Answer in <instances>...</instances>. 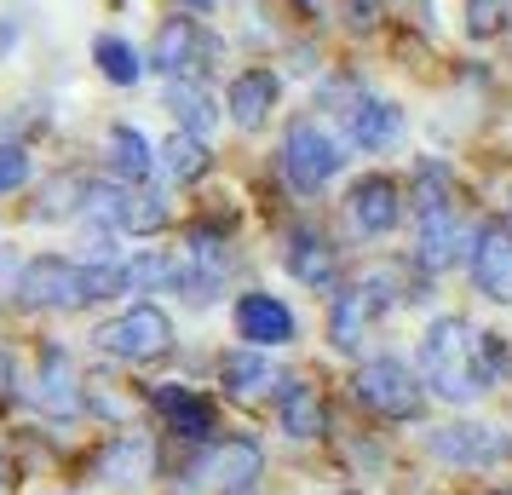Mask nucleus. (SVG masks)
I'll list each match as a JSON object with an SVG mask.
<instances>
[{"mask_svg":"<svg viewBox=\"0 0 512 495\" xmlns=\"http://www.w3.org/2000/svg\"><path fill=\"white\" fill-rule=\"evenodd\" d=\"M6 484H12V467H6V455H0V495H6Z\"/></svg>","mask_w":512,"mask_h":495,"instance_id":"c85d7f7f","label":"nucleus"},{"mask_svg":"<svg viewBox=\"0 0 512 495\" xmlns=\"http://www.w3.org/2000/svg\"><path fill=\"white\" fill-rule=\"evenodd\" d=\"M415 260L426 271H449V265L466 254V231H461V213H455V196H449V173L438 162H426L415 173Z\"/></svg>","mask_w":512,"mask_h":495,"instance_id":"7ed1b4c3","label":"nucleus"},{"mask_svg":"<svg viewBox=\"0 0 512 495\" xmlns=\"http://www.w3.org/2000/svg\"><path fill=\"white\" fill-rule=\"evenodd\" d=\"M202 472L213 478L219 495H254L259 478H265V455H259V444H248V438H225V444H213Z\"/></svg>","mask_w":512,"mask_h":495,"instance_id":"4468645a","label":"nucleus"},{"mask_svg":"<svg viewBox=\"0 0 512 495\" xmlns=\"http://www.w3.org/2000/svg\"><path fill=\"white\" fill-rule=\"evenodd\" d=\"M225 271H231V254H225V242L213 231H190L185 236V254L173 260V288L185 294L190 306H208L219 283H225Z\"/></svg>","mask_w":512,"mask_h":495,"instance_id":"9d476101","label":"nucleus"},{"mask_svg":"<svg viewBox=\"0 0 512 495\" xmlns=\"http://www.w3.org/2000/svg\"><path fill=\"white\" fill-rule=\"evenodd\" d=\"M104 156H110V173H116L121 185H144L150 173H156V156H150V139H144L133 121H116L110 133H104Z\"/></svg>","mask_w":512,"mask_h":495,"instance_id":"aec40b11","label":"nucleus"},{"mask_svg":"<svg viewBox=\"0 0 512 495\" xmlns=\"http://www.w3.org/2000/svg\"><path fill=\"white\" fill-rule=\"evenodd\" d=\"M397 133H403V110H397L392 98H374V93H357L346 110V139L363 144V150H386V144H397Z\"/></svg>","mask_w":512,"mask_h":495,"instance_id":"dca6fc26","label":"nucleus"},{"mask_svg":"<svg viewBox=\"0 0 512 495\" xmlns=\"http://www.w3.org/2000/svg\"><path fill=\"white\" fill-rule=\"evenodd\" d=\"M392 277H363V283H346L334 294V306H328V340L340 346V352H357L369 329L380 323V311L392 306Z\"/></svg>","mask_w":512,"mask_h":495,"instance_id":"0eeeda50","label":"nucleus"},{"mask_svg":"<svg viewBox=\"0 0 512 495\" xmlns=\"http://www.w3.org/2000/svg\"><path fill=\"white\" fill-rule=\"evenodd\" d=\"M29 185V156L18 144H0V196L6 190H24Z\"/></svg>","mask_w":512,"mask_h":495,"instance_id":"bb28decb","label":"nucleus"},{"mask_svg":"<svg viewBox=\"0 0 512 495\" xmlns=\"http://www.w3.org/2000/svg\"><path fill=\"white\" fill-rule=\"evenodd\" d=\"M426 380L409 375L397 357H374V363H363L357 369V380H351V398L363 403L369 415H380V421H409V415H420V392Z\"/></svg>","mask_w":512,"mask_h":495,"instance_id":"423d86ee","label":"nucleus"},{"mask_svg":"<svg viewBox=\"0 0 512 495\" xmlns=\"http://www.w3.org/2000/svg\"><path fill=\"white\" fill-rule=\"evenodd\" d=\"M426 449L438 455L443 467H501V461H512V438L507 432H495V426H472V421H455V426L426 432Z\"/></svg>","mask_w":512,"mask_h":495,"instance_id":"6e6552de","label":"nucleus"},{"mask_svg":"<svg viewBox=\"0 0 512 495\" xmlns=\"http://www.w3.org/2000/svg\"><path fill=\"white\" fill-rule=\"evenodd\" d=\"M277 75L271 70H242L231 81V121L242 133H259L265 121H271V104H277Z\"/></svg>","mask_w":512,"mask_h":495,"instance_id":"6ab92c4d","label":"nucleus"},{"mask_svg":"<svg viewBox=\"0 0 512 495\" xmlns=\"http://www.w3.org/2000/svg\"><path fill=\"white\" fill-rule=\"evenodd\" d=\"M150 403H156V415H162L179 438H213V403L202 398V392H190V386H179V380H167V386H156L150 392Z\"/></svg>","mask_w":512,"mask_h":495,"instance_id":"f3484780","label":"nucleus"},{"mask_svg":"<svg viewBox=\"0 0 512 495\" xmlns=\"http://www.w3.org/2000/svg\"><path fill=\"white\" fill-rule=\"evenodd\" d=\"M93 346L116 363H156V357L173 346V317L162 306H127L121 317L98 323Z\"/></svg>","mask_w":512,"mask_h":495,"instance_id":"39448f33","label":"nucleus"},{"mask_svg":"<svg viewBox=\"0 0 512 495\" xmlns=\"http://www.w3.org/2000/svg\"><path fill=\"white\" fill-rule=\"evenodd\" d=\"M179 6H196V12H202V6H213V0H179Z\"/></svg>","mask_w":512,"mask_h":495,"instance_id":"c756f323","label":"nucleus"},{"mask_svg":"<svg viewBox=\"0 0 512 495\" xmlns=\"http://www.w3.org/2000/svg\"><path fill=\"white\" fill-rule=\"evenodd\" d=\"M162 167H167V179L190 185V179L208 173V144L196 139V133H173V139L162 144Z\"/></svg>","mask_w":512,"mask_h":495,"instance_id":"a878e982","label":"nucleus"},{"mask_svg":"<svg viewBox=\"0 0 512 495\" xmlns=\"http://www.w3.org/2000/svg\"><path fill=\"white\" fill-rule=\"evenodd\" d=\"M507 369H512L507 340L489 329H472L466 317H438L420 340V380L443 403H478Z\"/></svg>","mask_w":512,"mask_h":495,"instance_id":"f257e3e1","label":"nucleus"},{"mask_svg":"<svg viewBox=\"0 0 512 495\" xmlns=\"http://www.w3.org/2000/svg\"><path fill=\"white\" fill-rule=\"evenodd\" d=\"M282 265L294 271V283L328 288V283H334V265H340V254H334V242H328L317 225H294V231H288V248H282Z\"/></svg>","mask_w":512,"mask_h":495,"instance_id":"2eb2a0df","label":"nucleus"},{"mask_svg":"<svg viewBox=\"0 0 512 495\" xmlns=\"http://www.w3.org/2000/svg\"><path fill=\"white\" fill-rule=\"evenodd\" d=\"M346 495H357V490H346Z\"/></svg>","mask_w":512,"mask_h":495,"instance_id":"7c9ffc66","label":"nucleus"},{"mask_svg":"<svg viewBox=\"0 0 512 495\" xmlns=\"http://www.w3.org/2000/svg\"><path fill=\"white\" fill-rule=\"evenodd\" d=\"M144 472H150V438L144 432H116L104 455H98V478L104 484H139Z\"/></svg>","mask_w":512,"mask_h":495,"instance_id":"4be33fe9","label":"nucleus"},{"mask_svg":"<svg viewBox=\"0 0 512 495\" xmlns=\"http://www.w3.org/2000/svg\"><path fill=\"white\" fill-rule=\"evenodd\" d=\"M35 398H41V409H52V415H81V380H75V363L64 346H47V369H41V380H35Z\"/></svg>","mask_w":512,"mask_h":495,"instance_id":"412c9836","label":"nucleus"},{"mask_svg":"<svg viewBox=\"0 0 512 495\" xmlns=\"http://www.w3.org/2000/svg\"><path fill=\"white\" fill-rule=\"evenodd\" d=\"M110 294H121V260L75 265V260H58V254H41L18 277V300L41 311H81L93 300H110Z\"/></svg>","mask_w":512,"mask_h":495,"instance_id":"f03ea898","label":"nucleus"},{"mask_svg":"<svg viewBox=\"0 0 512 495\" xmlns=\"http://www.w3.org/2000/svg\"><path fill=\"white\" fill-rule=\"evenodd\" d=\"M219 380H225V392H231L236 403H259V398H271V392H282L277 369H271V357L259 352V346L225 357V363H219Z\"/></svg>","mask_w":512,"mask_h":495,"instance_id":"a211bd4d","label":"nucleus"},{"mask_svg":"<svg viewBox=\"0 0 512 495\" xmlns=\"http://www.w3.org/2000/svg\"><path fill=\"white\" fill-rule=\"evenodd\" d=\"M380 12H386V0H346V29H374L380 24Z\"/></svg>","mask_w":512,"mask_h":495,"instance_id":"cd10ccee","label":"nucleus"},{"mask_svg":"<svg viewBox=\"0 0 512 495\" xmlns=\"http://www.w3.org/2000/svg\"><path fill=\"white\" fill-rule=\"evenodd\" d=\"M340 167H346L340 139H334L328 127H317L311 116H300L288 133H282V179L300 190V196H317Z\"/></svg>","mask_w":512,"mask_h":495,"instance_id":"20e7f679","label":"nucleus"},{"mask_svg":"<svg viewBox=\"0 0 512 495\" xmlns=\"http://www.w3.org/2000/svg\"><path fill=\"white\" fill-rule=\"evenodd\" d=\"M93 58H98V70H104V81H116V87H133L144 75V58L133 52V41H121V35H98Z\"/></svg>","mask_w":512,"mask_h":495,"instance_id":"393cba45","label":"nucleus"},{"mask_svg":"<svg viewBox=\"0 0 512 495\" xmlns=\"http://www.w3.org/2000/svg\"><path fill=\"white\" fill-rule=\"evenodd\" d=\"M277 421H282L288 438H317V432H323V398H317V386H305V380H282Z\"/></svg>","mask_w":512,"mask_h":495,"instance_id":"5701e85b","label":"nucleus"},{"mask_svg":"<svg viewBox=\"0 0 512 495\" xmlns=\"http://www.w3.org/2000/svg\"><path fill=\"white\" fill-rule=\"evenodd\" d=\"M150 64L167 75V81H202L213 64V41L202 35L196 18H167L156 29V47H150Z\"/></svg>","mask_w":512,"mask_h":495,"instance_id":"1a4fd4ad","label":"nucleus"},{"mask_svg":"<svg viewBox=\"0 0 512 495\" xmlns=\"http://www.w3.org/2000/svg\"><path fill=\"white\" fill-rule=\"evenodd\" d=\"M346 213H351V231L357 236H392L397 219H403V202H397V185L386 173H369L357 179L346 196Z\"/></svg>","mask_w":512,"mask_h":495,"instance_id":"f8f14e48","label":"nucleus"},{"mask_svg":"<svg viewBox=\"0 0 512 495\" xmlns=\"http://www.w3.org/2000/svg\"><path fill=\"white\" fill-rule=\"evenodd\" d=\"M472 283L484 300L495 306H512V225H484L472 236Z\"/></svg>","mask_w":512,"mask_h":495,"instance_id":"9b49d317","label":"nucleus"},{"mask_svg":"<svg viewBox=\"0 0 512 495\" xmlns=\"http://www.w3.org/2000/svg\"><path fill=\"white\" fill-rule=\"evenodd\" d=\"M167 110L179 116V133H196V139L213 133V98L202 93V81H167Z\"/></svg>","mask_w":512,"mask_h":495,"instance_id":"b1692460","label":"nucleus"},{"mask_svg":"<svg viewBox=\"0 0 512 495\" xmlns=\"http://www.w3.org/2000/svg\"><path fill=\"white\" fill-rule=\"evenodd\" d=\"M236 340H248L259 352L288 346L294 340V311L282 306L277 294H242L236 300Z\"/></svg>","mask_w":512,"mask_h":495,"instance_id":"ddd939ff","label":"nucleus"}]
</instances>
